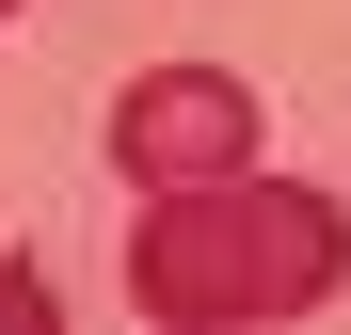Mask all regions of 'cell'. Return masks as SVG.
I'll return each mask as SVG.
<instances>
[{"instance_id": "1", "label": "cell", "mask_w": 351, "mask_h": 335, "mask_svg": "<svg viewBox=\"0 0 351 335\" xmlns=\"http://www.w3.org/2000/svg\"><path fill=\"white\" fill-rule=\"evenodd\" d=\"M351 288V208L335 192H271L256 160L208 192H144L128 223V303L144 319H287Z\"/></svg>"}, {"instance_id": "2", "label": "cell", "mask_w": 351, "mask_h": 335, "mask_svg": "<svg viewBox=\"0 0 351 335\" xmlns=\"http://www.w3.org/2000/svg\"><path fill=\"white\" fill-rule=\"evenodd\" d=\"M256 160V80L223 64H144L128 96H112V176L128 192H208Z\"/></svg>"}, {"instance_id": "3", "label": "cell", "mask_w": 351, "mask_h": 335, "mask_svg": "<svg viewBox=\"0 0 351 335\" xmlns=\"http://www.w3.org/2000/svg\"><path fill=\"white\" fill-rule=\"evenodd\" d=\"M0 335H48V271H0Z\"/></svg>"}, {"instance_id": "4", "label": "cell", "mask_w": 351, "mask_h": 335, "mask_svg": "<svg viewBox=\"0 0 351 335\" xmlns=\"http://www.w3.org/2000/svg\"><path fill=\"white\" fill-rule=\"evenodd\" d=\"M0 16H16V0H0Z\"/></svg>"}]
</instances>
